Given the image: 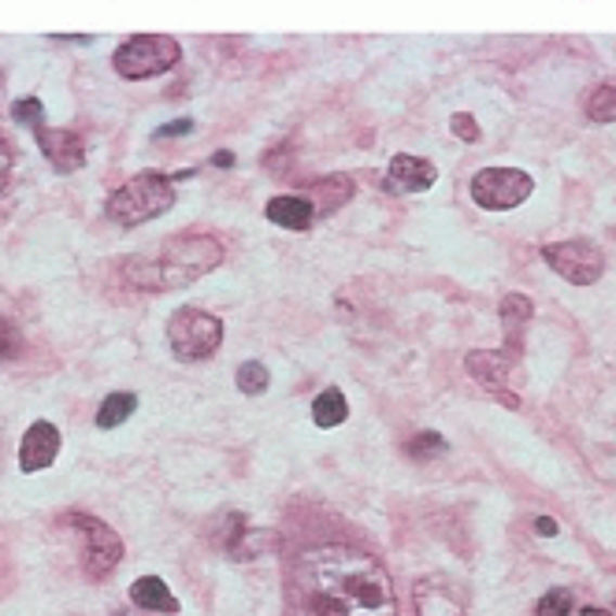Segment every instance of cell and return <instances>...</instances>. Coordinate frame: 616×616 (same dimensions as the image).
<instances>
[{"instance_id": "cell-3", "label": "cell", "mask_w": 616, "mask_h": 616, "mask_svg": "<svg viewBox=\"0 0 616 616\" xmlns=\"http://www.w3.org/2000/svg\"><path fill=\"white\" fill-rule=\"evenodd\" d=\"M175 205V182L171 175L161 171H142L130 182H123L119 190L108 193L104 201V216L116 227H142L149 219L164 216Z\"/></svg>"}, {"instance_id": "cell-14", "label": "cell", "mask_w": 616, "mask_h": 616, "mask_svg": "<svg viewBox=\"0 0 616 616\" xmlns=\"http://www.w3.org/2000/svg\"><path fill=\"white\" fill-rule=\"evenodd\" d=\"M130 602H134L138 609H145V613H167V616H175L182 609L179 598L171 594V587H167L161 576L134 579V583H130Z\"/></svg>"}, {"instance_id": "cell-30", "label": "cell", "mask_w": 616, "mask_h": 616, "mask_svg": "<svg viewBox=\"0 0 616 616\" xmlns=\"http://www.w3.org/2000/svg\"><path fill=\"white\" fill-rule=\"evenodd\" d=\"M213 164H216V167H231V164H234V156H231V153H216V156H213Z\"/></svg>"}, {"instance_id": "cell-7", "label": "cell", "mask_w": 616, "mask_h": 616, "mask_svg": "<svg viewBox=\"0 0 616 616\" xmlns=\"http://www.w3.org/2000/svg\"><path fill=\"white\" fill-rule=\"evenodd\" d=\"M67 524L82 535V568H86V576H90V579L112 576V572L119 568V561H123V539H119V535L112 531L104 521L86 516V513H72V516H67Z\"/></svg>"}, {"instance_id": "cell-23", "label": "cell", "mask_w": 616, "mask_h": 616, "mask_svg": "<svg viewBox=\"0 0 616 616\" xmlns=\"http://www.w3.org/2000/svg\"><path fill=\"white\" fill-rule=\"evenodd\" d=\"M450 446H446L442 435H435V431H424V435L409 438V446H405V453L412 457V461H427V457H442Z\"/></svg>"}, {"instance_id": "cell-29", "label": "cell", "mask_w": 616, "mask_h": 616, "mask_svg": "<svg viewBox=\"0 0 616 616\" xmlns=\"http://www.w3.org/2000/svg\"><path fill=\"white\" fill-rule=\"evenodd\" d=\"M557 531H561V527H557L553 516H539V521H535V535H542V539H553Z\"/></svg>"}, {"instance_id": "cell-27", "label": "cell", "mask_w": 616, "mask_h": 616, "mask_svg": "<svg viewBox=\"0 0 616 616\" xmlns=\"http://www.w3.org/2000/svg\"><path fill=\"white\" fill-rule=\"evenodd\" d=\"M190 130H193V119H175V123H167V127L156 130V142H161V138H179V134H190Z\"/></svg>"}, {"instance_id": "cell-4", "label": "cell", "mask_w": 616, "mask_h": 616, "mask_svg": "<svg viewBox=\"0 0 616 616\" xmlns=\"http://www.w3.org/2000/svg\"><path fill=\"white\" fill-rule=\"evenodd\" d=\"M223 342V320L205 308H175L167 320V346L179 360H208Z\"/></svg>"}, {"instance_id": "cell-18", "label": "cell", "mask_w": 616, "mask_h": 616, "mask_svg": "<svg viewBox=\"0 0 616 616\" xmlns=\"http://www.w3.org/2000/svg\"><path fill=\"white\" fill-rule=\"evenodd\" d=\"M346 420H349V401L338 386H328L323 394H316V401H312V424L316 427L331 431V427L346 424Z\"/></svg>"}, {"instance_id": "cell-22", "label": "cell", "mask_w": 616, "mask_h": 616, "mask_svg": "<svg viewBox=\"0 0 616 616\" xmlns=\"http://www.w3.org/2000/svg\"><path fill=\"white\" fill-rule=\"evenodd\" d=\"M572 605H576V598L568 587H553L535 602V616H572Z\"/></svg>"}, {"instance_id": "cell-26", "label": "cell", "mask_w": 616, "mask_h": 616, "mask_svg": "<svg viewBox=\"0 0 616 616\" xmlns=\"http://www.w3.org/2000/svg\"><path fill=\"white\" fill-rule=\"evenodd\" d=\"M450 130H453L457 138H461V142H469V145H475L483 138L479 134V123H475L469 112H457V116L450 119Z\"/></svg>"}, {"instance_id": "cell-24", "label": "cell", "mask_w": 616, "mask_h": 616, "mask_svg": "<svg viewBox=\"0 0 616 616\" xmlns=\"http://www.w3.org/2000/svg\"><path fill=\"white\" fill-rule=\"evenodd\" d=\"M12 119L23 123V127H30L34 134H38V130L46 127V104H41L38 97H23V101L12 104Z\"/></svg>"}, {"instance_id": "cell-31", "label": "cell", "mask_w": 616, "mask_h": 616, "mask_svg": "<svg viewBox=\"0 0 616 616\" xmlns=\"http://www.w3.org/2000/svg\"><path fill=\"white\" fill-rule=\"evenodd\" d=\"M579 616H613L609 609H598V605H587V609H579Z\"/></svg>"}, {"instance_id": "cell-1", "label": "cell", "mask_w": 616, "mask_h": 616, "mask_svg": "<svg viewBox=\"0 0 616 616\" xmlns=\"http://www.w3.org/2000/svg\"><path fill=\"white\" fill-rule=\"evenodd\" d=\"M308 609L331 616H398V591L375 557L349 546H316L294 565Z\"/></svg>"}, {"instance_id": "cell-5", "label": "cell", "mask_w": 616, "mask_h": 616, "mask_svg": "<svg viewBox=\"0 0 616 616\" xmlns=\"http://www.w3.org/2000/svg\"><path fill=\"white\" fill-rule=\"evenodd\" d=\"M179 56H182V49L171 34H138V38L123 41L116 49L112 67H116V75L138 82V78H153V75L171 72V67L179 64Z\"/></svg>"}, {"instance_id": "cell-16", "label": "cell", "mask_w": 616, "mask_h": 616, "mask_svg": "<svg viewBox=\"0 0 616 616\" xmlns=\"http://www.w3.org/2000/svg\"><path fill=\"white\" fill-rule=\"evenodd\" d=\"M264 216H268L271 223L283 227V231H308L312 219H316L308 197H294V193H286V197H271L268 208H264Z\"/></svg>"}, {"instance_id": "cell-13", "label": "cell", "mask_w": 616, "mask_h": 616, "mask_svg": "<svg viewBox=\"0 0 616 616\" xmlns=\"http://www.w3.org/2000/svg\"><path fill=\"white\" fill-rule=\"evenodd\" d=\"M535 316V305L531 297L524 294H509L501 301V331H505V354L509 357H521V346H524V331Z\"/></svg>"}, {"instance_id": "cell-12", "label": "cell", "mask_w": 616, "mask_h": 616, "mask_svg": "<svg viewBox=\"0 0 616 616\" xmlns=\"http://www.w3.org/2000/svg\"><path fill=\"white\" fill-rule=\"evenodd\" d=\"M464 368H469V375L479 386L501 394V386L509 380V368H513V357L498 354V349H472V354L464 357Z\"/></svg>"}, {"instance_id": "cell-8", "label": "cell", "mask_w": 616, "mask_h": 616, "mask_svg": "<svg viewBox=\"0 0 616 616\" xmlns=\"http://www.w3.org/2000/svg\"><path fill=\"white\" fill-rule=\"evenodd\" d=\"M542 260L557 271L572 286H594L605 271V257L594 242L587 238H568V242H553L542 249Z\"/></svg>"}, {"instance_id": "cell-2", "label": "cell", "mask_w": 616, "mask_h": 616, "mask_svg": "<svg viewBox=\"0 0 616 616\" xmlns=\"http://www.w3.org/2000/svg\"><path fill=\"white\" fill-rule=\"evenodd\" d=\"M219 260H223V245L213 234H179L167 238L156 249L130 257L123 264V275L145 294H167V290L197 283L201 275L219 268Z\"/></svg>"}, {"instance_id": "cell-21", "label": "cell", "mask_w": 616, "mask_h": 616, "mask_svg": "<svg viewBox=\"0 0 616 616\" xmlns=\"http://www.w3.org/2000/svg\"><path fill=\"white\" fill-rule=\"evenodd\" d=\"M587 116L594 123H616V86H598L587 97Z\"/></svg>"}, {"instance_id": "cell-28", "label": "cell", "mask_w": 616, "mask_h": 616, "mask_svg": "<svg viewBox=\"0 0 616 616\" xmlns=\"http://www.w3.org/2000/svg\"><path fill=\"white\" fill-rule=\"evenodd\" d=\"M8 179H12V149H8V142L0 138V193H4Z\"/></svg>"}, {"instance_id": "cell-6", "label": "cell", "mask_w": 616, "mask_h": 616, "mask_svg": "<svg viewBox=\"0 0 616 616\" xmlns=\"http://www.w3.org/2000/svg\"><path fill=\"white\" fill-rule=\"evenodd\" d=\"M535 193V179L521 167H483L472 179V201L487 213H509L521 208Z\"/></svg>"}, {"instance_id": "cell-20", "label": "cell", "mask_w": 616, "mask_h": 616, "mask_svg": "<svg viewBox=\"0 0 616 616\" xmlns=\"http://www.w3.org/2000/svg\"><path fill=\"white\" fill-rule=\"evenodd\" d=\"M234 383H238V390H242V394H249V398H260V394L268 390L271 375H268V368H264L260 360H245V364H238Z\"/></svg>"}, {"instance_id": "cell-9", "label": "cell", "mask_w": 616, "mask_h": 616, "mask_svg": "<svg viewBox=\"0 0 616 616\" xmlns=\"http://www.w3.org/2000/svg\"><path fill=\"white\" fill-rule=\"evenodd\" d=\"M60 457V427L49 424V420H38V424L26 427L23 442H20V472L23 475H38L52 469V461Z\"/></svg>"}, {"instance_id": "cell-10", "label": "cell", "mask_w": 616, "mask_h": 616, "mask_svg": "<svg viewBox=\"0 0 616 616\" xmlns=\"http://www.w3.org/2000/svg\"><path fill=\"white\" fill-rule=\"evenodd\" d=\"M34 138H38L41 156H46V161L56 167L60 175H72V171H78V167L86 164V145H82V138H78L75 130L41 127Z\"/></svg>"}, {"instance_id": "cell-11", "label": "cell", "mask_w": 616, "mask_h": 616, "mask_svg": "<svg viewBox=\"0 0 616 616\" xmlns=\"http://www.w3.org/2000/svg\"><path fill=\"white\" fill-rule=\"evenodd\" d=\"M438 182V167L431 161H420V156H394L390 167H386V190L390 193H424Z\"/></svg>"}, {"instance_id": "cell-19", "label": "cell", "mask_w": 616, "mask_h": 616, "mask_svg": "<svg viewBox=\"0 0 616 616\" xmlns=\"http://www.w3.org/2000/svg\"><path fill=\"white\" fill-rule=\"evenodd\" d=\"M134 409H138L134 394H127V390L108 394V398L101 401V409H97V427H101V431H116L119 424H127V420L134 416Z\"/></svg>"}, {"instance_id": "cell-17", "label": "cell", "mask_w": 616, "mask_h": 616, "mask_svg": "<svg viewBox=\"0 0 616 616\" xmlns=\"http://www.w3.org/2000/svg\"><path fill=\"white\" fill-rule=\"evenodd\" d=\"M354 197V182L346 179V175H328V179H320L316 187H308V205H312V213H328L334 205H346V201Z\"/></svg>"}, {"instance_id": "cell-15", "label": "cell", "mask_w": 616, "mask_h": 616, "mask_svg": "<svg viewBox=\"0 0 616 616\" xmlns=\"http://www.w3.org/2000/svg\"><path fill=\"white\" fill-rule=\"evenodd\" d=\"M412 602H416V616H464V605L457 602V594L438 579H420Z\"/></svg>"}, {"instance_id": "cell-25", "label": "cell", "mask_w": 616, "mask_h": 616, "mask_svg": "<svg viewBox=\"0 0 616 616\" xmlns=\"http://www.w3.org/2000/svg\"><path fill=\"white\" fill-rule=\"evenodd\" d=\"M20 354H23V338H20V331H15L8 320H0V364H4V360H15Z\"/></svg>"}]
</instances>
